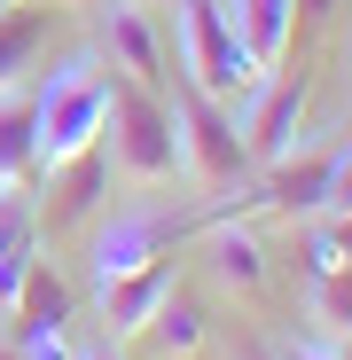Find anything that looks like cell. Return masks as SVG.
<instances>
[{"mask_svg": "<svg viewBox=\"0 0 352 360\" xmlns=\"http://www.w3.org/2000/svg\"><path fill=\"white\" fill-rule=\"evenodd\" d=\"M102 157L126 188H164L181 172V141H172V110L157 86L110 71V110H102Z\"/></svg>", "mask_w": 352, "mask_h": 360, "instance_id": "1", "label": "cell"}, {"mask_svg": "<svg viewBox=\"0 0 352 360\" xmlns=\"http://www.w3.org/2000/svg\"><path fill=\"white\" fill-rule=\"evenodd\" d=\"M102 110H110V63L102 55H71L39 94V172L102 149Z\"/></svg>", "mask_w": 352, "mask_h": 360, "instance_id": "2", "label": "cell"}, {"mask_svg": "<svg viewBox=\"0 0 352 360\" xmlns=\"http://www.w3.org/2000/svg\"><path fill=\"white\" fill-rule=\"evenodd\" d=\"M172 141H181V180L196 196H227L251 180V149H243V126L227 117V102L211 94H188L172 110Z\"/></svg>", "mask_w": 352, "mask_h": 360, "instance_id": "3", "label": "cell"}, {"mask_svg": "<svg viewBox=\"0 0 352 360\" xmlns=\"http://www.w3.org/2000/svg\"><path fill=\"white\" fill-rule=\"evenodd\" d=\"M181 63H188L196 94H211V102L259 86V71H251V55H243V39H235L219 0H181Z\"/></svg>", "mask_w": 352, "mask_h": 360, "instance_id": "4", "label": "cell"}, {"mask_svg": "<svg viewBox=\"0 0 352 360\" xmlns=\"http://www.w3.org/2000/svg\"><path fill=\"white\" fill-rule=\"evenodd\" d=\"M204 219H172V212H126L94 235V290L117 282V274H141L157 259H181V243L196 235Z\"/></svg>", "mask_w": 352, "mask_h": 360, "instance_id": "5", "label": "cell"}, {"mask_svg": "<svg viewBox=\"0 0 352 360\" xmlns=\"http://www.w3.org/2000/svg\"><path fill=\"white\" fill-rule=\"evenodd\" d=\"M306 102H313V79H306V71H266V79L251 86V110H243V149H251V165H274L282 149H298Z\"/></svg>", "mask_w": 352, "mask_h": 360, "instance_id": "6", "label": "cell"}, {"mask_svg": "<svg viewBox=\"0 0 352 360\" xmlns=\"http://www.w3.org/2000/svg\"><path fill=\"white\" fill-rule=\"evenodd\" d=\"M102 47H110V71H126L141 86H164V32L141 0H102Z\"/></svg>", "mask_w": 352, "mask_h": 360, "instance_id": "7", "label": "cell"}, {"mask_svg": "<svg viewBox=\"0 0 352 360\" xmlns=\"http://www.w3.org/2000/svg\"><path fill=\"white\" fill-rule=\"evenodd\" d=\"M172 290H181V259H157V266H141V274L102 282V329H110L117 345H126V337H141Z\"/></svg>", "mask_w": 352, "mask_h": 360, "instance_id": "8", "label": "cell"}, {"mask_svg": "<svg viewBox=\"0 0 352 360\" xmlns=\"http://www.w3.org/2000/svg\"><path fill=\"white\" fill-rule=\"evenodd\" d=\"M227 24H235V39H243V55H251L259 79L289 63V39H298L289 0H227Z\"/></svg>", "mask_w": 352, "mask_h": 360, "instance_id": "9", "label": "cell"}, {"mask_svg": "<svg viewBox=\"0 0 352 360\" xmlns=\"http://www.w3.org/2000/svg\"><path fill=\"white\" fill-rule=\"evenodd\" d=\"M39 180V94L0 86V188Z\"/></svg>", "mask_w": 352, "mask_h": 360, "instance_id": "10", "label": "cell"}, {"mask_svg": "<svg viewBox=\"0 0 352 360\" xmlns=\"http://www.w3.org/2000/svg\"><path fill=\"white\" fill-rule=\"evenodd\" d=\"M204 235H211V266H219V282H227L235 297H259V290H266V243L251 235V219H211Z\"/></svg>", "mask_w": 352, "mask_h": 360, "instance_id": "11", "label": "cell"}, {"mask_svg": "<svg viewBox=\"0 0 352 360\" xmlns=\"http://www.w3.org/2000/svg\"><path fill=\"white\" fill-rule=\"evenodd\" d=\"M47 180H55V204H47L39 219H47V235H55V227H79V219L102 204V188H110V157L86 149V157H71V165H55Z\"/></svg>", "mask_w": 352, "mask_h": 360, "instance_id": "12", "label": "cell"}, {"mask_svg": "<svg viewBox=\"0 0 352 360\" xmlns=\"http://www.w3.org/2000/svg\"><path fill=\"white\" fill-rule=\"evenodd\" d=\"M47 55V8L39 0H16V8H0V86H24Z\"/></svg>", "mask_w": 352, "mask_h": 360, "instance_id": "13", "label": "cell"}, {"mask_svg": "<svg viewBox=\"0 0 352 360\" xmlns=\"http://www.w3.org/2000/svg\"><path fill=\"white\" fill-rule=\"evenodd\" d=\"M24 329H63L71 321V282L55 274V259H39L32 251V266H24V282H16V306H8Z\"/></svg>", "mask_w": 352, "mask_h": 360, "instance_id": "14", "label": "cell"}, {"mask_svg": "<svg viewBox=\"0 0 352 360\" xmlns=\"http://www.w3.org/2000/svg\"><path fill=\"white\" fill-rule=\"evenodd\" d=\"M306 314H313V329H321V337L352 345V266H313Z\"/></svg>", "mask_w": 352, "mask_h": 360, "instance_id": "15", "label": "cell"}, {"mask_svg": "<svg viewBox=\"0 0 352 360\" xmlns=\"http://www.w3.org/2000/svg\"><path fill=\"white\" fill-rule=\"evenodd\" d=\"M149 337H157V352H164V360H196V352H204V314L188 306L181 290H172L164 306H157V321H149Z\"/></svg>", "mask_w": 352, "mask_h": 360, "instance_id": "16", "label": "cell"}, {"mask_svg": "<svg viewBox=\"0 0 352 360\" xmlns=\"http://www.w3.org/2000/svg\"><path fill=\"white\" fill-rule=\"evenodd\" d=\"M39 235V212L24 204V188H0V251H32Z\"/></svg>", "mask_w": 352, "mask_h": 360, "instance_id": "17", "label": "cell"}, {"mask_svg": "<svg viewBox=\"0 0 352 360\" xmlns=\"http://www.w3.org/2000/svg\"><path fill=\"white\" fill-rule=\"evenodd\" d=\"M313 266H352V212H321V235H313Z\"/></svg>", "mask_w": 352, "mask_h": 360, "instance_id": "18", "label": "cell"}, {"mask_svg": "<svg viewBox=\"0 0 352 360\" xmlns=\"http://www.w3.org/2000/svg\"><path fill=\"white\" fill-rule=\"evenodd\" d=\"M321 212H352V149H337V165H329V188H321Z\"/></svg>", "mask_w": 352, "mask_h": 360, "instance_id": "19", "label": "cell"}, {"mask_svg": "<svg viewBox=\"0 0 352 360\" xmlns=\"http://www.w3.org/2000/svg\"><path fill=\"white\" fill-rule=\"evenodd\" d=\"M16 345H24V360H71V337L63 329H24Z\"/></svg>", "mask_w": 352, "mask_h": 360, "instance_id": "20", "label": "cell"}, {"mask_svg": "<svg viewBox=\"0 0 352 360\" xmlns=\"http://www.w3.org/2000/svg\"><path fill=\"white\" fill-rule=\"evenodd\" d=\"M274 360H352V345H337V337H313V345H282Z\"/></svg>", "mask_w": 352, "mask_h": 360, "instance_id": "21", "label": "cell"}, {"mask_svg": "<svg viewBox=\"0 0 352 360\" xmlns=\"http://www.w3.org/2000/svg\"><path fill=\"white\" fill-rule=\"evenodd\" d=\"M24 266H32V251H0V314L16 306V282H24Z\"/></svg>", "mask_w": 352, "mask_h": 360, "instance_id": "22", "label": "cell"}, {"mask_svg": "<svg viewBox=\"0 0 352 360\" xmlns=\"http://www.w3.org/2000/svg\"><path fill=\"white\" fill-rule=\"evenodd\" d=\"M71 360H126V345H117V337H102V345H86V352H71Z\"/></svg>", "mask_w": 352, "mask_h": 360, "instance_id": "23", "label": "cell"}, {"mask_svg": "<svg viewBox=\"0 0 352 360\" xmlns=\"http://www.w3.org/2000/svg\"><path fill=\"white\" fill-rule=\"evenodd\" d=\"M289 16H306V24H321V16H329V0H289Z\"/></svg>", "mask_w": 352, "mask_h": 360, "instance_id": "24", "label": "cell"}, {"mask_svg": "<svg viewBox=\"0 0 352 360\" xmlns=\"http://www.w3.org/2000/svg\"><path fill=\"white\" fill-rule=\"evenodd\" d=\"M243 360H274V352H266V345H243Z\"/></svg>", "mask_w": 352, "mask_h": 360, "instance_id": "25", "label": "cell"}, {"mask_svg": "<svg viewBox=\"0 0 352 360\" xmlns=\"http://www.w3.org/2000/svg\"><path fill=\"white\" fill-rule=\"evenodd\" d=\"M0 360H24V345H0Z\"/></svg>", "mask_w": 352, "mask_h": 360, "instance_id": "26", "label": "cell"}, {"mask_svg": "<svg viewBox=\"0 0 352 360\" xmlns=\"http://www.w3.org/2000/svg\"><path fill=\"white\" fill-rule=\"evenodd\" d=\"M63 8H102V0H63Z\"/></svg>", "mask_w": 352, "mask_h": 360, "instance_id": "27", "label": "cell"}, {"mask_svg": "<svg viewBox=\"0 0 352 360\" xmlns=\"http://www.w3.org/2000/svg\"><path fill=\"white\" fill-rule=\"evenodd\" d=\"M0 8H16V0H0Z\"/></svg>", "mask_w": 352, "mask_h": 360, "instance_id": "28", "label": "cell"}]
</instances>
